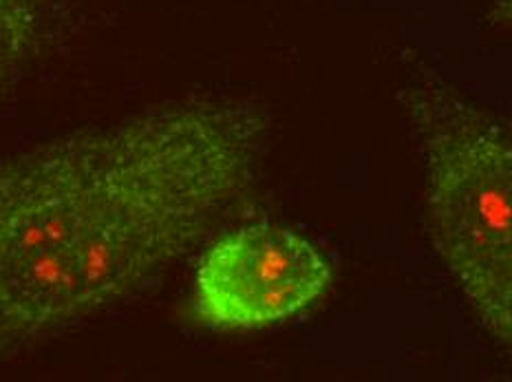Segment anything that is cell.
I'll return each instance as SVG.
<instances>
[{
  "label": "cell",
  "mask_w": 512,
  "mask_h": 382,
  "mask_svg": "<svg viewBox=\"0 0 512 382\" xmlns=\"http://www.w3.org/2000/svg\"><path fill=\"white\" fill-rule=\"evenodd\" d=\"M493 18H495V23H499V25H510L512 27V0H499Z\"/></svg>",
  "instance_id": "obj_5"
},
{
  "label": "cell",
  "mask_w": 512,
  "mask_h": 382,
  "mask_svg": "<svg viewBox=\"0 0 512 382\" xmlns=\"http://www.w3.org/2000/svg\"><path fill=\"white\" fill-rule=\"evenodd\" d=\"M265 120L195 102L0 164V338L27 341L151 285L250 186Z\"/></svg>",
  "instance_id": "obj_1"
},
{
  "label": "cell",
  "mask_w": 512,
  "mask_h": 382,
  "mask_svg": "<svg viewBox=\"0 0 512 382\" xmlns=\"http://www.w3.org/2000/svg\"><path fill=\"white\" fill-rule=\"evenodd\" d=\"M332 283V265L290 228L245 226L204 252L195 314L215 330H261L301 314Z\"/></svg>",
  "instance_id": "obj_3"
},
{
  "label": "cell",
  "mask_w": 512,
  "mask_h": 382,
  "mask_svg": "<svg viewBox=\"0 0 512 382\" xmlns=\"http://www.w3.org/2000/svg\"><path fill=\"white\" fill-rule=\"evenodd\" d=\"M40 40L38 0H0V91L23 73Z\"/></svg>",
  "instance_id": "obj_4"
},
{
  "label": "cell",
  "mask_w": 512,
  "mask_h": 382,
  "mask_svg": "<svg viewBox=\"0 0 512 382\" xmlns=\"http://www.w3.org/2000/svg\"><path fill=\"white\" fill-rule=\"evenodd\" d=\"M426 173V230L512 363V124L440 80L404 93Z\"/></svg>",
  "instance_id": "obj_2"
}]
</instances>
